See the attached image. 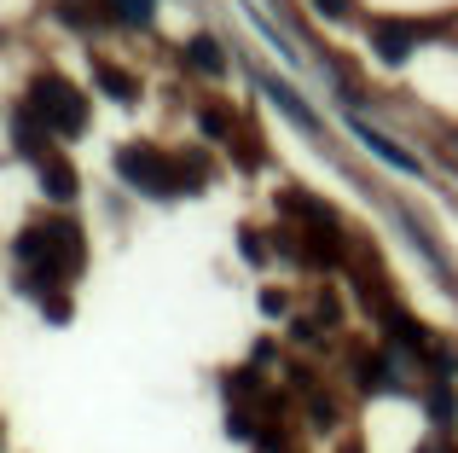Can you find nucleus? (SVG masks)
<instances>
[{
    "instance_id": "39448f33",
    "label": "nucleus",
    "mask_w": 458,
    "mask_h": 453,
    "mask_svg": "<svg viewBox=\"0 0 458 453\" xmlns=\"http://www.w3.org/2000/svg\"><path fill=\"white\" fill-rule=\"evenodd\" d=\"M354 134H360V140H366V146H371V151H377V158H383V163H394V169H406V175H418V158H406V151H401V146H394V140H383V134H377V128H366V123H354Z\"/></svg>"
},
{
    "instance_id": "1a4fd4ad",
    "label": "nucleus",
    "mask_w": 458,
    "mask_h": 453,
    "mask_svg": "<svg viewBox=\"0 0 458 453\" xmlns=\"http://www.w3.org/2000/svg\"><path fill=\"white\" fill-rule=\"evenodd\" d=\"M429 413H436L441 424H453V396H447V389H436V396H429Z\"/></svg>"
},
{
    "instance_id": "6e6552de",
    "label": "nucleus",
    "mask_w": 458,
    "mask_h": 453,
    "mask_svg": "<svg viewBox=\"0 0 458 453\" xmlns=\"http://www.w3.org/2000/svg\"><path fill=\"white\" fill-rule=\"evenodd\" d=\"M116 18L123 23H151V0H116Z\"/></svg>"
},
{
    "instance_id": "f03ea898",
    "label": "nucleus",
    "mask_w": 458,
    "mask_h": 453,
    "mask_svg": "<svg viewBox=\"0 0 458 453\" xmlns=\"http://www.w3.org/2000/svg\"><path fill=\"white\" fill-rule=\"evenodd\" d=\"M116 169H123V181L146 186V192H174V163L157 158L151 146H128V151H116Z\"/></svg>"
},
{
    "instance_id": "7ed1b4c3",
    "label": "nucleus",
    "mask_w": 458,
    "mask_h": 453,
    "mask_svg": "<svg viewBox=\"0 0 458 453\" xmlns=\"http://www.w3.org/2000/svg\"><path fill=\"white\" fill-rule=\"evenodd\" d=\"M371 47H377V53L389 58V64H401V58L418 47V23H394V18L371 23Z\"/></svg>"
},
{
    "instance_id": "0eeeda50",
    "label": "nucleus",
    "mask_w": 458,
    "mask_h": 453,
    "mask_svg": "<svg viewBox=\"0 0 458 453\" xmlns=\"http://www.w3.org/2000/svg\"><path fill=\"white\" fill-rule=\"evenodd\" d=\"M41 181H53V186H47L53 198H70V192H76V175H70L58 158H53V163H41Z\"/></svg>"
},
{
    "instance_id": "423d86ee",
    "label": "nucleus",
    "mask_w": 458,
    "mask_h": 453,
    "mask_svg": "<svg viewBox=\"0 0 458 453\" xmlns=\"http://www.w3.org/2000/svg\"><path fill=\"white\" fill-rule=\"evenodd\" d=\"M186 58H191V64H198V70H203V76H221V70H226V58H221V47H215V41H209V35H198V41H191V47H186Z\"/></svg>"
},
{
    "instance_id": "9d476101",
    "label": "nucleus",
    "mask_w": 458,
    "mask_h": 453,
    "mask_svg": "<svg viewBox=\"0 0 458 453\" xmlns=\"http://www.w3.org/2000/svg\"><path fill=\"white\" fill-rule=\"evenodd\" d=\"M313 12H325V18H343L348 0H313Z\"/></svg>"
},
{
    "instance_id": "20e7f679",
    "label": "nucleus",
    "mask_w": 458,
    "mask_h": 453,
    "mask_svg": "<svg viewBox=\"0 0 458 453\" xmlns=\"http://www.w3.org/2000/svg\"><path fill=\"white\" fill-rule=\"evenodd\" d=\"M261 93H267V99L279 105V111L291 116L296 128H308V134H313V128H319V123H313V111H308L302 99H296V88H284V81H273V76H267V81H261Z\"/></svg>"
},
{
    "instance_id": "9b49d317",
    "label": "nucleus",
    "mask_w": 458,
    "mask_h": 453,
    "mask_svg": "<svg viewBox=\"0 0 458 453\" xmlns=\"http://www.w3.org/2000/svg\"><path fill=\"white\" fill-rule=\"evenodd\" d=\"M424 453H436V448H424Z\"/></svg>"
},
{
    "instance_id": "f257e3e1",
    "label": "nucleus",
    "mask_w": 458,
    "mask_h": 453,
    "mask_svg": "<svg viewBox=\"0 0 458 453\" xmlns=\"http://www.w3.org/2000/svg\"><path fill=\"white\" fill-rule=\"evenodd\" d=\"M35 111H41V123L53 128V134H76L81 128V93L70 88V81H58V76H41L35 81Z\"/></svg>"
}]
</instances>
